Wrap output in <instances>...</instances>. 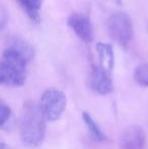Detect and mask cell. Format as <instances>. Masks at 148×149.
Here are the masks:
<instances>
[{
	"mask_svg": "<svg viewBox=\"0 0 148 149\" xmlns=\"http://www.w3.org/2000/svg\"><path fill=\"white\" fill-rule=\"evenodd\" d=\"M46 121L39 104L31 102L24 104L19 121V135L24 145L30 148L42 145L46 135Z\"/></svg>",
	"mask_w": 148,
	"mask_h": 149,
	"instance_id": "obj_1",
	"label": "cell"
},
{
	"mask_svg": "<svg viewBox=\"0 0 148 149\" xmlns=\"http://www.w3.org/2000/svg\"><path fill=\"white\" fill-rule=\"evenodd\" d=\"M28 59L13 48L8 47L3 52L1 60L4 83L9 86H22L26 79Z\"/></svg>",
	"mask_w": 148,
	"mask_h": 149,
	"instance_id": "obj_2",
	"label": "cell"
},
{
	"mask_svg": "<svg viewBox=\"0 0 148 149\" xmlns=\"http://www.w3.org/2000/svg\"><path fill=\"white\" fill-rule=\"evenodd\" d=\"M67 98L62 90L49 88L43 92L39 107L43 116L49 122H56L62 117L66 110Z\"/></svg>",
	"mask_w": 148,
	"mask_h": 149,
	"instance_id": "obj_3",
	"label": "cell"
},
{
	"mask_svg": "<svg viewBox=\"0 0 148 149\" xmlns=\"http://www.w3.org/2000/svg\"><path fill=\"white\" fill-rule=\"evenodd\" d=\"M110 37L119 45L126 47L133 38V26L130 17L125 12H115L107 22Z\"/></svg>",
	"mask_w": 148,
	"mask_h": 149,
	"instance_id": "obj_4",
	"label": "cell"
},
{
	"mask_svg": "<svg viewBox=\"0 0 148 149\" xmlns=\"http://www.w3.org/2000/svg\"><path fill=\"white\" fill-rule=\"evenodd\" d=\"M87 81L90 89L101 95L111 93L114 89L111 72L101 65L91 67Z\"/></svg>",
	"mask_w": 148,
	"mask_h": 149,
	"instance_id": "obj_5",
	"label": "cell"
},
{
	"mask_svg": "<svg viewBox=\"0 0 148 149\" xmlns=\"http://www.w3.org/2000/svg\"><path fill=\"white\" fill-rule=\"evenodd\" d=\"M67 24L81 41L89 43L93 40L92 26L87 15L80 12H74L71 15H69Z\"/></svg>",
	"mask_w": 148,
	"mask_h": 149,
	"instance_id": "obj_6",
	"label": "cell"
},
{
	"mask_svg": "<svg viewBox=\"0 0 148 149\" xmlns=\"http://www.w3.org/2000/svg\"><path fill=\"white\" fill-rule=\"evenodd\" d=\"M146 135L139 126H129L120 137L121 149H144Z\"/></svg>",
	"mask_w": 148,
	"mask_h": 149,
	"instance_id": "obj_7",
	"label": "cell"
},
{
	"mask_svg": "<svg viewBox=\"0 0 148 149\" xmlns=\"http://www.w3.org/2000/svg\"><path fill=\"white\" fill-rule=\"evenodd\" d=\"M95 48H97V55H99V65L103 68L112 72L115 66V55L113 47L110 44L97 43Z\"/></svg>",
	"mask_w": 148,
	"mask_h": 149,
	"instance_id": "obj_8",
	"label": "cell"
},
{
	"mask_svg": "<svg viewBox=\"0 0 148 149\" xmlns=\"http://www.w3.org/2000/svg\"><path fill=\"white\" fill-rule=\"evenodd\" d=\"M82 119L84 122L85 126L87 128V131H88L89 137L92 140L97 142H103L107 140V137L104 134V132L101 130L99 126L97 124V122L93 120L92 117L88 114L87 112L82 113Z\"/></svg>",
	"mask_w": 148,
	"mask_h": 149,
	"instance_id": "obj_9",
	"label": "cell"
},
{
	"mask_svg": "<svg viewBox=\"0 0 148 149\" xmlns=\"http://www.w3.org/2000/svg\"><path fill=\"white\" fill-rule=\"evenodd\" d=\"M28 16L34 22H40V10L42 8L43 0H16Z\"/></svg>",
	"mask_w": 148,
	"mask_h": 149,
	"instance_id": "obj_10",
	"label": "cell"
},
{
	"mask_svg": "<svg viewBox=\"0 0 148 149\" xmlns=\"http://www.w3.org/2000/svg\"><path fill=\"white\" fill-rule=\"evenodd\" d=\"M8 47L13 48L16 51L19 52L20 54H22L28 59V61H31L34 58V48L28 43H26V41H24V40L18 39V38H13V39H11L8 42Z\"/></svg>",
	"mask_w": 148,
	"mask_h": 149,
	"instance_id": "obj_11",
	"label": "cell"
},
{
	"mask_svg": "<svg viewBox=\"0 0 148 149\" xmlns=\"http://www.w3.org/2000/svg\"><path fill=\"white\" fill-rule=\"evenodd\" d=\"M134 80L142 87H148V63L138 66L134 71Z\"/></svg>",
	"mask_w": 148,
	"mask_h": 149,
	"instance_id": "obj_12",
	"label": "cell"
},
{
	"mask_svg": "<svg viewBox=\"0 0 148 149\" xmlns=\"http://www.w3.org/2000/svg\"><path fill=\"white\" fill-rule=\"evenodd\" d=\"M11 109L9 108V106L0 100V128L5 126V124L11 117Z\"/></svg>",
	"mask_w": 148,
	"mask_h": 149,
	"instance_id": "obj_13",
	"label": "cell"
},
{
	"mask_svg": "<svg viewBox=\"0 0 148 149\" xmlns=\"http://www.w3.org/2000/svg\"><path fill=\"white\" fill-rule=\"evenodd\" d=\"M8 22V14L2 6H0V31H2Z\"/></svg>",
	"mask_w": 148,
	"mask_h": 149,
	"instance_id": "obj_14",
	"label": "cell"
},
{
	"mask_svg": "<svg viewBox=\"0 0 148 149\" xmlns=\"http://www.w3.org/2000/svg\"><path fill=\"white\" fill-rule=\"evenodd\" d=\"M4 83V75H3V71H2V66H1V62H0V84Z\"/></svg>",
	"mask_w": 148,
	"mask_h": 149,
	"instance_id": "obj_15",
	"label": "cell"
},
{
	"mask_svg": "<svg viewBox=\"0 0 148 149\" xmlns=\"http://www.w3.org/2000/svg\"><path fill=\"white\" fill-rule=\"evenodd\" d=\"M0 149H12V148L9 145H7L6 143L0 141Z\"/></svg>",
	"mask_w": 148,
	"mask_h": 149,
	"instance_id": "obj_16",
	"label": "cell"
},
{
	"mask_svg": "<svg viewBox=\"0 0 148 149\" xmlns=\"http://www.w3.org/2000/svg\"><path fill=\"white\" fill-rule=\"evenodd\" d=\"M114 3H116L117 5H119V6H122L123 5V2H122V0H112Z\"/></svg>",
	"mask_w": 148,
	"mask_h": 149,
	"instance_id": "obj_17",
	"label": "cell"
}]
</instances>
